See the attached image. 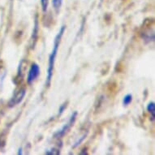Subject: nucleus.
<instances>
[{
	"label": "nucleus",
	"mask_w": 155,
	"mask_h": 155,
	"mask_svg": "<svg viewBox=\"0 0 155 155\" xmlns=\"http://www.w3.org/2000/svg\"><path fill=\"white\" fill-rule=\"evenodd\" d=\"M66 27L63 25L61 28L59 29V33L56 35L54 41V46L52 51H51V54L49 56V64H48V69H47V76H46V84L48 85L51 81V78L53 76V71H54V61H55V57L57 55V52H58V49L59 47V44L61 41V38L64 35V31H65Z\"/></svg>",
	"instance_id": "1"
},
{
	"label": "nucleus",
	"mask_w": 155,
	"mask_h": 155,
	"mask_svg": "<svg viewBox=\"0 0 155 155\" xmlns=\"http://www.w3.org/2000/svg\"><path fill=\"white\" fill-rule=\"evenodd\" d=\"M76 116H77V112H73L72 114L71 115L70 119H69L68 122L67 123V124H65L63 126V127H62L61 129L59 130L58 132H56L55 135H54V137H55L56 138H59L61 137H63V136L71 128V126L73 125V124L75 123V121H76Z\"/></svg>",
	"instance_id": "2"
},
{
	"label": "nucleus",
	"mask_w": 155,
	"mask_h": 155,
	"mask_svg": "<svg viewBox=\"0 0 155 155\" xmlns=\"http://www.w3.org/2000/svg\"><path fill=\"white\" fill-rule=\"evenodd\" d=\"M39 75H40V67L38 66V64L33 63L28 70V76H27V83L28 84H32L39 76Z\"/></svg>",
	"instance_id": "3"
},
{
	"label": "nucleus",
	"mask_w": 155,
	"mask_h": 155,
	"mask_svg": "<svg viewBox=\"0 0 155 155\" xmlns=\"http://www.w3.org/2000/svg\"><path fill=\"white\" fill-rule=\"evenodd\" d=\"M26 94V90L25 89H21L20 91L18 92L17 94H15V96L13 97L12 100L9 102V105H10V107H14L15 105L19 104V103H21L22 102V100L24 99V97L25 96Z\"/></svg>",
	"instance_id": "4"
},
{
	"label": "nucleus",
	"mask_w": 155,
	"mask_h": 155,
	"mask_svg": "<svg viewBox=\"0 0 155 155\" xmlns=\"http://www.w3.org/2000/svg\"><path fill=\"white\" fill-rule=\"evenodd\" d=\"M147 110L150 112V114H152L153 120H154L155 118V103L153 102H150L149 104L147 105Z\"/></svg>",
	"instance_id": "5"
},
{
	"label": "nucleus",
	"mask_w": 155,
	"mask_h": 155,
	"mask_svg": "<svg viewBox=\"0 0 155 155\" xmlns=\"http://www.w3.org/2000/svg\"><path fill=\"white\" fill-rule=\"evenodd\" d=\"M132 94H127V95H125L124 97V98H123V105L124 106V107H127L128 105L132 102Z\"/></svg>",
	"instance_id": "6"
},
{
	"label": "nucleus",
	"mask_w": 155,
	"mask_h": 155,
	"mask_svg": "<svg viewBox=\"0 0 155 155\" xmlns=\"http://www.w3.org/2000/svg\"><path fill=\"white\" fill-rule=\"evenodd\" d=\"M63 1L64 0H52V5L56 12L59 11L60 8L62 7V4H63Z\"/></svg>",
	"instance_id": "7"
},
{
	"label": "nucleus",
	"mask_w": 155,
	"mask_h": 155,
	"mask_svg": "<svg viewBox=\"0 0 155 155\" xmlns=\"http://www.w3.org/2000/svg\"><path fill=\"white\" fill-rule=\"evenodd\" d=\"M85 137H86V134H84V135H83V136H82V137H80V139H78V140H76V142H75V144H74V145H73V148L77 147L78 145H81V143L82 141H83V140H84V138H85Z\"/></svg>",
	"instance_id": "8"
},
{
	"label": "nucleus",
	"mask_w": 155,
	"mask_h": 155,
	"mask_svg": "<svg viewBox=\"0 0 155 155\" xmlns=\"http://www.w3.org/2000/svg\"><path fill=\"white\" fill-rule=\"evenodd\" d=\"M48 3H49V0H41V8H42V11H43V12H46V11L47 10V8H48Z\"/></svg>",
	"instance_id": "9"
},
{
	"label": "nucleus",
	"mask_w": 155,
	"mask_h": 155,
	"mask_svg": "<svg viewBox=\"0 0 155 155\" xmlns=\"http://www.w3.org/2000/svg\"><path fill=\"white\" fill-rule=\"evenodd\" d=\"M67 107H68V105H67V103H64V104H63L61 106V107H59V114H61L64 111V110L66 109Z\"/></svg>",
	"instance_id": "10"
},
{
	"label": "nucleus",
	"mask_w": 155,
	"mask_h": 155,
	"mask_svg": "<svg viewBox=\"0 0 155 155\" xmlns=\"http://www.w3.org/2000/svg\"><path fill=\"white\" fill-rule=\"evenodd\" d=\"M59 151H57L55 152V150H46V154H59Z\"/></svg>",
	"instance_id": "11"
},
{
	"label": "nucleus",
	"mask_w": 155,
	"mask_h": 155,
	"mask_svg": "<svg viewBox=\"0 0 155 155\" xmlns=\"http://www.w3.org/2000/svg\"><path fill=\"white\" fill-rule=\"evenodd\" d=\"M18 155H21L23 154V152H22V148H20L19 150H18V153H17Z\"/></svg>",
	"instance_id": "12"
}]
</instances>
